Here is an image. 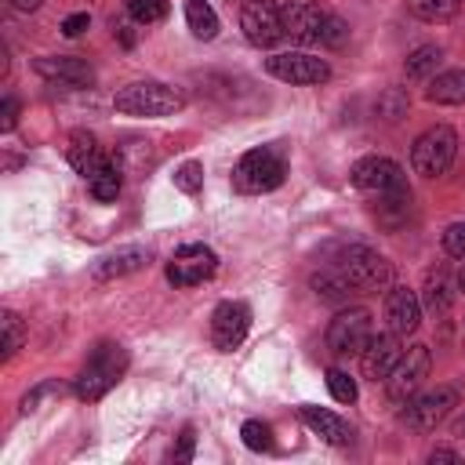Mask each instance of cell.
Returning <instances> with one entry per match:
<instances>
[{"instance_id":"obj_35","label":"cell","mask_w":465,"mask_h":465,"mask_svg":"<svg viewBox=\"0 0 465 465\" xmlns=\"http://www.w3.org/2000/svg\"><path fill=\"white\" fill-rule=\"evenodd\" d=\"M443 251H447L450 258H465V222L447 225V232H443Z\"/></svg>"},{"instance_id":"obj_30","label":"cell","mask_w":465,"mask_h":465,"mask_svg":"<svg viewBox=\"0 0 465 465\" xmlns=\"http://www.w3.org/2000/svg\"><path fill=\"white\" fill-rule=\"evenodd\" d=\"M127 15L138 25H153V22L167 18V0H127Z\"/></svg>"},{"instance_id":"obj_39","label":"cell","mask_w":465,"mask_h":465,"mask_svg":"<svg viewBox=\"0 0 465 465\" xmlns=\"http://www.w3.org/2000/svg\"><path fill=\"white\" fill-rule=\"evenodd\" d=\"M429 461L436 465V461H461V454L458 450H447V447H436V450H429Z\"/></svg>"},{"instance_id":"obj_11","label":"cell","mask_w":465,"mask_h":465,"mask_svg":"<svg viewBox=\"0 0 465 465\" xmlns=\"http://www.w3.org/2000/svg\"><path fill=\"white\" fill-rule=\"evenodd\" d=\"M240 29L247 44L254 47H272L283 40V15L272 0H243L240 7Z\"/></svg>"},{"instance_id":"obj_31","label":"cell","mask_w":465,"mask_h":465,"mask_svg":"<svg viewBox=\"0 0 465 465\" xmlns=\"http://www.w3.org/2000/svg\"><path fill=\"white\" fill-rule=\"evenodd\" d=\"M240 436H243V447H247V450H272V429H269L265 421H258V418L243 421Z\"/></svg>"},{"instance_id":"obj_7","label":"cell","mask_w":465,"mask_h":465,"mask_svg":"<svg viewBox=\"0 0 465 465\" xmlns=\"http://www.w3.org/2000/svg\"><path fill=\"white\" fill-rule=\"evenodd\" d=\"M429 371H432V356H429L425 345L403 349V356L396 360V367H392L389 378H385V396H389L392 403H407V400L421 389V381L429 378Z\"/></svg>"},{"instance_id":"obj_14","label":"cell","mask_w":465,"mask_h":465,"mask_svg":"<svg viewBox=\"0 0 465 465\" xmlns=\"http://www.w3.org/2000/svg\"><path fill=\"white\" fill-rule=\"evenodd\" d=\"M251 331V305L247 302H218L211 312V341L218 352H232Z\"/></svg>"},{"instance_id":"obj_12","label":"cell","mask_w":465,"mask_h":465,"mask_svg":"<svg viewBox=\"0 0 465 465\" xmlns=\"http://www.w3.org/2000/svg\"><path fill=\"white\" fill-rule=\"evenodd\" d=\"M454 407H458V389H454V385H436V389H429V392L407 400L403 418H407L411 429H418V432H432Z\"/></svg>"},{"instance_id":"obj_42","label":"cell","mask_w":465,"mask_h":465,"mask_svg":"<svg viewBox=\"0 0 465 465\" xmlns=\"http://www.w3.org/2000/svg\"><path fill=\"white\" fill-rule=\"evenodd\" d=\"M458 291H465V265H461V272H458Z\"/></svg>"},{"instance_id":"obj_16","label":"cell","mask_w":465,"mask_h":465,"mask_svg":"<svg viewBox=\"0 0 465 465\" xmlns=\"http://www.w3.org/2000/svg\"><path fill=\"white\" fill-rule=\"evenodd\" d=\"M385 320H389V331L407 338L418 331L421 323V298L411 291V287H389L385 294Z\"/></svg>"},{"instance_id":"obj_15","label":"cell","mask_w":465,"mask_h":465,"mask_svg":"<svg viewBox=\"0 0 465 465\" xmlns=\"http://www.w3.org/2000/svg\"><path fill=\"white\" fill-rule=\"evenodd\" d=\"M33 69L47 84H62V87H91L94 84V69L80 54H44L33 62Z\"/></svg>"},{"instance_id":"obj_3","label":"cell","mask_w":465,"mask_h":465,"mask_svg":"<svg viewBox=\"0 0 465 465\" xmlns=\"http://www.w3.org/2000/svg\"><path fill=\"white\" fill-rule=\"evenodd\" d=\"M283 178H287V160L276 145H258V149L243 153L232 167V189L243 196L272 193L276 185H283Z\"/></svg>"},{"instance_id":"obj_10","label":"cell","mask_w":465,"mask_h":465,"mask_svg":"<svg viewBox=\"0 0 465 465\" xmlns=\"http://www.w3.org/2000/svg\"><path fill=\"white\" fill-rule=\"evenodd\" d=\"M280 15H283V36H291L294 44H323L331 11H323L316 0H287Z\"/></svg>"},{"instance_id":"obj_26","label":"cell","mask_w":465,"mask_h":465,"mask_svg":"<svg viewBox=\"0 0 465 465\" xmlns=\"http://www.w3.org/2000/svg\"><path fill=\"white\" fill-rule=\"evenodd\" d=\"M440 62H443V51H440L436 44H421V47H414V51L407 54L403 73H407L411 80H432L436 69H440Z\"/></svg>"},{"instance_id":"obj_1","label":"cell","mask_w":465,"mask_h":465,"mask_svg":"<svg viewBox=\"0 0 465 465\" xmlns=\"http://www.w3.org/2000/svg\"><path fill=\"white\" fill-rule=\"evenodd\" d=\"M124 371H127V349L120 341H98L87 352V360H84V367H80V374L73 381V392L80 400L94 403L124 378Z\"/></svg>"},{"instance_id":"obj_18","label":"cell","mask_w":465,"mask_h":465,"mask_svg":"<svg viewBox=\"0 0 465 465\" xmlns=\"http://www.w3.org/2000/svg\"><path fill=\"white\" fill-rule=\"evenodd\" d=\"M149 258H153V251H149V247L131 243V247H120V251H113V254L98 258L91 272H94V280H120V276H131V272L145 269V265H149Z\"/></svg>"},{"instance_id":"obj_21","label":"cell","mask_w":465,"mask_h":465,"mask_svg":"<svg viewBox=\"0 0 465 465\" xmlns=\"http://www.w3.org/2000/svg\"><path fill=\"white\" fill-rule=\"evenodd\" d=\"M69 163H73V171L84 174V178H91V174L105 163V156H102V149H98V142H94L91 131H73V134H69Z\"/></svg>"},{"instance_id":"obj_9","label":"cell","mask_w":465,"mask_h":465,"mask_svg":"<svg viewBox=\"0 0 465 465\" xmlns=\"http://www.w3.org/2000/svg\"><path fill=\"white\" fill-rule=\"evenodd\" d=\"M218 269V254L207 247V243H185L171 254L167 262V280L174 287H196V283H207Z\"/></svg>"},{"instance_id":"obj_38","label":"cell","mask_w":465,"mask_h":465,"mask_svg":"<svg viewBox=\"0 0 465 465\" xmlns=\"http://www.w3.org/2000/svg\"><path fill=\"white\" fill-rule=\"evenodd\" d=\"M87 25H91V15H87V11H76V15H69V18L62 22V33H65V36H80Z\"/></svg>"},{"instance_id":"obj_40","label":"cell","mask_w":465,"mask_h":465,"mask_svg":"<svg viewBox=\"0 0 465 465\" xmlns=\"http://www.w3.org/2000/svg\"><path fill=\"white\" fill-rule=\"evenodd\" d=\"M44 0H7V7L11 11H22V15H29V11H36Z\"/></svg>"},{"instance_id":"obj_32","label":"cell","mask_w":465,"mask_h":465,"mask_svg":"<svg viewBox=\"0 0 465 465\" xmlns=\"http://www.w3.org/2000/svg\"><path fill=\"white\" fill-rule=\"evenodd\" d=\"M174 189H182V193H200L203 189V167L196 163V160H185L178 171H174Z\"/></svg>"},{"instance_id":"obj_27","label":"cell","mask_w":465,"mask_h":465,"mask_svg":"<svg viewBox=\"0 0 465 465\" xmlns=\"http://www.w3.org/2000/svg\"><path fill=\"white\" fill-rule=\"evenodd\" d=\"M185 22L196 40H214L218 36V15L207 0H185Z\"/></svg>"},{"instance_id":"obj_19","label":"cell","mask_w":465,"mask_h":465,"mask_svg":"<svg viewBox=\"0 0 465 465\" xmlns=\"http://www.w3.org/2000/svg\"><path fill=\"white\" fill-rule=\"evenodd\" d=\"M298 414H302V421H305L323 443H331V447H349V443H352V429H349V421H341L334 411L305 403Z\"/></svg>"},{"instance_id":"obj_6","label":"cell","mask_w":465,"mask_h":465,"mask_svg":"<svg viewBox=\"0 0 465 465\" xmlns=\"http://www.w3.org/2000/svg\"><path fill=\"white\" fill-rule=\"evenodd\" d=\"M371 309L363 305H349L341 309L331 323H327V349L334 356H360L367 349V341L374 338V327H371Z\"/></svg>"},{"instance_id":"obj_25","label":"cell","mask_w":465,"mask_h":465,"mask_svg":"<svg viewBox=\"0 0 465 465\" xmlns=\"http://www.w3.org/2000/svg\"><path fill=\"white\" fill-rule=\"evenodd\" d=\"M374 214L385 229H400L411 214V189H396V193H378Z\"/></svg>"},{"instance_id":"obj_23","label":"cell","mask_w":465,"mask_h":465,"mask_svg":"<svg viewBox=\"0 0 465 465\" xmlns=\"http://www.w3.org/2000/svg\"><path fill=\"white\" fill-rule=\"evenodd\" d=\"M425 98L436 105H465V69L436 73L425 87Z\"/></svg>"},{"instance_id":"obj_5","label":"cell","mask_w":465,"mask_h":465,"mask_svg":"<svg viewBox=\"0 0 465 465\" xmlns=\"http://www.w3.org/2000/svg\"><path fill=\"white\" fill-rule=\"evenodd\" d=\"M454 156H458V134H454V127H447V124H436V127L421 131V134L414 138V145H411V167H414V174H421V178H440V174H447L450 163H454Z\"/></svg>"},{"instance_id":"obj_41","label":"cell","mask_w":465,"mask_h":465,"mask_svg":"<svg viewBox=\"0 0 465 465\" xmlns=\"http://www.w3.org/2000/svg\"><path fill=\"white\" fill-rule=\"evenodd\" d=\"M113 33L120 36V44H124V47H131V44H134V36H131V29H127V22H113Z\"/></svg>"},{"instance_id":"obj_22","label":"cell","mask_w":465,"mask_h":465,"mask_svg":"<svg viewBox=\"0 0 465 465\" xmlns=\"http://www.w3.org/2000/svg\"><path fill=\"white\" fill-rule=\"evenodd\" d=\"M309 287L316 291V298H320V302H331V305H345V302L356 294V287L338 272V265L312 272V276H309Z\"/></svg>"},{"instance_id":"obj_33","label":"cell","mask_w":465,"mask_h":465,"mask_svg":"<svg viewBox=\"0 0 465 465\" xmlns=\"http://www.w3.org/2000/svg\"><path fill=\"white\" fill-rule=\"evenodd\" d=\"M327 389H331V396H334L338 403H356V381H352L345 371L331 367V371H327Z\"/></svg>"},{"instance_id":"obj_36","label":"cell","mask_w":465,"mask_h":465,"mask_svg":"<svg viewBox=\"0 0 465 465\" xmlns=\"http://www.w3.org/2000/svg\"><path fill=\"white\" fill-rule=\"evenodd\" d=\"M378 109H381L389 120H396V116L407 109V98H403L400 91H389V94H385V102H378Z\"/></svg>"},{"instance_id":"obj_8","label":"cell","mask_w":465,"mask_h":465,"mask_svg":"<svg viewBox=\"0 0 465 465\" xmlns=\"http://www.w3.org/2000/svg\"><path fill=\"white\" fill-rule=\"evenodd\" d=\"M265 73L283 80V84H298V87H309V84H323L331 80V65L309 51H280V54H269L265 58Z\"/></svg>"},{"instance_id":"obj_2","label":"cell","mask_w":465,"mask_h":465,"mask_svg":"<svg viewBox=\"0 0 465 465\" xmlns=\"http://www.w3.org/2000/svg\"><path fill=\"white\" fill-rule=\"evenodd\" d=\"M185 105V94L163 80H134L113 94V109L124 116H171Z\"/></svg>"},{"instance_id":"obj_28","label":"cell","mask_w":465,"mask_h":465,"mask_svg":"<svg viewBox=\"0 0 465 465\" xmlns=\"http://www.w3.org/2000/svg\"><path fill=\"white\" fill-rule=\"evenodd\" d=\"M461 7V0H407V11L421 22H447L454 18Z\"/></svg>"},{"instance_id":"obj_13","label":"cell","mask_w":465,"mask_h":465,"mask_svg":"<svg viewBox=\"0 0 465 465\" xmlns=\"http://www.w3.org/2000/svg\"><path fill=\"white\" fill-rule=\"evenodd\" d=\"M352 185L363 189V193H396V189H407V174L396 160L389 156H360L352 163Z\"/></svg>"},{"instance_id":"obj_20","label":"cell","mask_w":465,"mask_h":465,"mask_svg":"<svg viewBox=\"0 0 465 465\" xmlns=\"http://www.w3.org/2000/svg\"><path fill=\"white\" fill-rule=\"evenodd\" d=\"M454 294H458V283L443 272V269H432L429 276H425V283H421V309L425 312H447L450 305H454Z\"/></svg>"},{"instance_id":"obj_43","label":"cell","mask_w":465,"mask_h":465,"mask_svg":"<svg viewBox=\"0 0 465 465\" xmlns=\"http://www.w3.org/2000/svg\"><path fill=\"white\" fill-rule=\"evenodd\" d=\"M454 432H458V436H465V418H461V421L454 425Z\"/></svg>"},{"instance_id":"obj_4","label":"cell","mask_w":465,"mask_h":465,"mask_svg":"<svg viewBox=\"0 0 465 465\" xmlns=\"http://www.w3.org/2000/svg\"><path fill=\"white\" fill-rule=\"evenodd\" d=\"M338 272L356 287V294H378V291H389L392 283V265L385 254H378L374 247H363V243H352L338 254Z\"/></svg>"},{"instance_id":"obj_24","label":"cell","mask_w":465,"mask_h":465,"mask_svg":"<svg viewBox=\"0 0 465 465\" xmlns=\"http://www.w3.org/2000/svg\"><path fill=\"white\" fill-rule=\"evenodd\" d=\"M120 185H124V167L120 160H105L91 178H87V189L98 203H113L120 196Z\"/></svg>"},{"instance_id":"obj_29","label":"cell","mask_w":465,"mask_h":465,"mask_svg":"<svg viewBox=\"0 0 465 465\" xmlns=\"http://www.w3.org/2000/svg\"><path fill=\"white\" fill-rule=\"evenodd\" d=\"M0 327H4V360H11V356L25 345V334H29V331H25L22 316H18V312H11V309L0 316Z\"/></svg>"},{"instance_id":"obj_17","label":"cell","mask_w":465,"mask_h":465,"mask_svg":"<svg viewBox=\"0 0 465 465\" xmlns=\"http://www.w3.org/2000/svg\"><path fill=\"white\" fill-rule=\"evenodd\" d=\"M400 356H403L400 334H392V331H389V334H378V338H371L367 349L360 352V371H363V378H371V381H385Z\"/></svg>"},{"instance_id":"obj_37","label":"cell","mask_w":465,"mask_h":465,"mask_svg":"<svg viewBox=\"0 0 465 465\" xmlns=\"http://www.w3.org/2000/svg\"><path fill=\"white\" fill-rule=\"evenodd\" d=\"M15 124H18V102L7 94L0 102V131H15Z\"/></svg>"},{"instance_id":"obj_34","label":"cell","mask_w":465,"mask_h":465,"mask_svg":"<svg viewBox=\"0 0 465 465\" xmlns=\"http://www.w3.org/2000/svg\"><path fill=\"white\" fill-rule=\"evenodd\" d=\"M193 450H196V432L193 429H182V436H178V443L171 447V461L174 465H185V461H193Z\"/></svg>"}]
</instances>
